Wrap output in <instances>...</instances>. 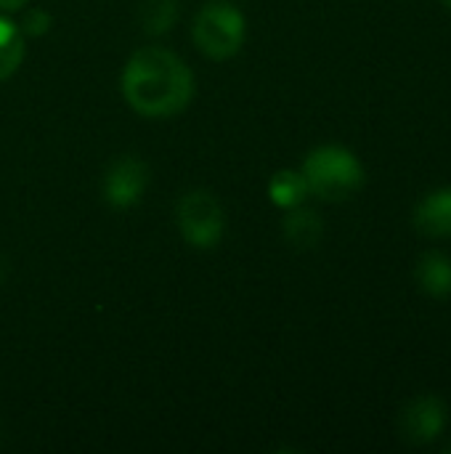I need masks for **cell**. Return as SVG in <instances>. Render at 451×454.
I'll return each mask as SVG.
<instances>
[{
  "mask_svg": "<svg viewBox=\"0 0 451 454\" xmlns=\"http://www.w3.org/2000/svg\"><path fill=\"white\" fill-rule=\"evenodd\" d=\"M178 19V0H144L141 24L149 35H165Z\"/></svg>",
  "mask_w": 451,
  "mask_h": 454,
  "instance_id": "obj_12",
  "label": "cell"
},
{
  "mask_svg": "<svg viewBox=\"0 0 451 454\" xmlns=\"http://www.w3.org/2000/svg\"><path fill=\"white\" fill-rule=\"evenodd\" d=\"M303 178L308 192L327 202H340L356 194L364 184V168L359 157L346 146H319L303 162Z\"/></svg>",
  "mask_w": 451,
  "mask_h": 454,
  "instance_id": "obj_2",
  "label": "cell"
},
{
  "mask_svg": "<svg viewBox=\"0 0 451 454\" xmlns=\"http://www.w3.org/2000/svg\"><path fill=\"white\" fill-rule=\"evenodd\" d=\"M444 3H447V5H449V8H451V0H444Z\"/></svg>",
  "mask_w": 451,
  "mask_h": 454,
  "instance_id": "obj_16",
  "label": "cell"
},
{
  "mask_svg": "<svg viewBox=\"0 0 451 454\" xmlns=\"http://www.w3.org/2000/svg\"><path fill=\"white\" fill-rule=\"evenodd\" d=\"M24 5H27V0H0V11H19Z\"/></svg>",
  "mask_w": 451,
  "mask_h": 454,
  "instance_id": "obj_14",
  "label": "cell"
},
{
  "mask_svg": "<svg viewBox=\"0 0 451 454\" xmlns=\"http://www.w3.org/2000/svg\"><path fill=\"white\" fill-rule=\"evenodd\" d=\"M308 194L311 192H308V184L300 170H279L268 181V197L276 207L292 210V207L303 205V200Z\"/></svg>",
  "mask_w": 451,
  "mask_h": 454,
  "instance_id": "obj_10",
  "label": "cell"
},
{
  "mask_svg": "<svg viewBox=\"0 0 451 454\" xmlns=\"http://www.w3.org/2000/svg\"><path fill=\"white\" fill-rule=\"evenodd\" d=\"M282 229H284L287 242H290L292 247H298V250L316 247L319 239H322V231H324L322 218H319L314 210L303 207V205H298V207L290 210V215L284 218V226H282Z\"/></svg>",
  "mask_w": 451,
  "mask_h": 454,
  "instance_id": "obj_8",
  "label": "cell"
},
{
  "mask_svg": "<svg viewBox=\"0 0 451 454\" xmlns=\"http://www.w3.org/2000/svg\"><path fill=\"white\" fill-rule=\"evenodd\" d=\"M24 61V32L5 16H0V80L11 77Z\"/></svg>",
  "mask_w": 451,
  "mask_h": 454,
  "instance_id": "obj_11",
  "label": "cell"
},
{
  "mask_svg": "<svg viewBox=\"0 0 451 454\" xmlns=\"http://www.w3.org/2000/svg\"><path fill=\"white\" fill-rule=\"evenodd\" d=\"M415 277L428 295H433V298L451 295V261L444 253L423 255L417 269H415Z\"/></svg>",
  "mask_w": 451,
  "mask_h": 454,
  "instance_id": "obj_9",
  "label": "cell"
},
{
  "mask_svg": "<svg viewBox=\"0 0 451 454\" xmlns=\"http://www.w3.org/2000/svg\"><path fill=\"white\" fill-rule=\"evenodd\" d=\"M447 426V404L433 396L409 402L399 415V434L407 444H431Z\"/></svg>",
  "mask_w": 451,
  "mask_h": 454,
  "instance_id": "obj_6",
  "label": "cell"
},
{
  "mask_svg": "<svg viewBox=\"0 0 451 454\" xmlns=\"http://www.w3.org/2000/svg\"><path fill=\"white\" fill-rule=\"evenodd\" d=\"M247 35V21L242 11L229 0H210L199 8L194 19L191 37L197 48L215 61L231 59L242 51Z\"/></svg>",
  "mask_w": 451,
  "mask_h": 454,
  "instance_id": "obj_3",
  "label": "cell"
},
{
  "mask_svg": "<svg viewBox=\"0 0 451 454\" xmlns=\"http://www.w3.org/2000/svg\"><path fill=\"white\" fill-rule=\"evenodd\" d=\"M51 13L45 11V8H32V11H27V16H24V24H21V32L24 35H29V37H40V35H45L48 29H51Z\"/></svg>",
  "mask_w": 451,
  "mask_h": 454,
  "instance_id": "obj_13",
  "label": "cell"
},
{
  "mask_svg": "<svg viewBox=\"0 0 451 454\" xmlns=\"http://www.w3.org/2000/svg\"><path fill=\"white\" fill-rule=\"evenodd\" d=\"M5 279V258L0 255V282Z\"/></svg>",
  "mask_w": 451,
  "mask_h": 454,
  "instance_id": "obj_15",
  "label": "cell"
},
{
  "mask_svg": "<svg viewBox=\"0 0 451 454\" xmlns=\"http://www.w3.org/2000/svg\"><path fill=\"white\" fill-rule=\"evenodd\" d=\"M415 226L428 237H451V189L431 192L417 205Z\"/></svg>",
  "mask_w": 451,
  "mask_h": 454,
  "instance_id": "obj_7",
  "label": "cell"
},
{
  "mask_svg": "<svg viewBox=\"0 0 451 454\" xmlns=\"http://www.w3.org/2000/svg\"><path fill=\"white\" fill-rule=\"evenodd\" d=\"M122 96L141 117H173L194 96V77L167 48H141L122 69Z\"/></svg>",
  "mask_w": 451,
  "mask_h": 454,
  "instance_id": "obj_1",
  "label": "cell"
},
{
  "mask_svg": "<svg viewBox=\"0 0 451 454\" xmlns=\"http://www.w3.org/2000/svg\"><path fill=\"white\" fill-rule=\"evenodd\" d=\"M149 186V168L138 157H120L109 165L101 192L106 205L117 210H128L141 202Z\"/></svg>",
  "mask_w": 451,
  "mask_h": 454,
  "instance_id": "obj_5",
  "label": "cell"
},
{
  "mask_svg": "<svg viewBox=\"0 0 451 454\" xmlns=\"http://www.w3.org/2000/svg\"><path fill=\"white\" fill-rule=\"evenodd\" d=\"M175 218H178V229H181L183 239L191 247L210 250V247H215L223 239L226 213H223L218 197L205 192V189L186 192L178 200Z\"/></svg>",
  "mask_w": 451,
  "mask_h": 454,
  "instance_id": "obj_4",
  "label": "cell"
}]
</instances>
